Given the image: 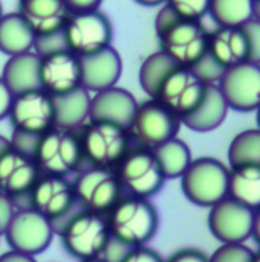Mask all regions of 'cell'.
<instances>
[{"instance_id":"1","label":"cell","mask_w":260,"mask_h":262,"mask_svg":"<svg viewBox=\"0 0 260 262\" xmlns=\"http://www.w3.org/2000/svg\"><path fill=\"white\" fill-rule=\"evenodd\" d=\"M158 212L148 198H121L108 212L111 239L124 247L146 246L158 230Z\"/></svg>"},{"instance_id":"2","label":"cell","mask_w":260,"mask_h":262,"mask_svg":"<svg viewBox=\"0 0 260 262\" xmlns=\"http://www.w3.org/2000/svg\"><path fill=\"white\" fill-rule=\"evenodd\" d=\"M64 250L79 261L102 256L111 241L104 215L81 210L70 216L60 230Z\"/></svg>"},{"instance_id":"3","label":"cell","mask_w":260,"mask_h":262,"mask_svg":"<svg viewBox=\"0 0 260 262\" xmlns=\"http://www.w3.org/2000/svg\"><path fill=\"white\" fill-rule=\"evenodd\" d=\"M32 157L40 172L67 177L84 159L81 137L76 131L52 127L37 139Z\"/></svg>"},{"instance_id":"4","label":"cell","mask_w":260,"mask_h":262,"mask_svg":"<svg viewBox=\"0 0 260 262\" xmlns=\"http://www.w3.org/2000/svg\"><path fill=\"white\" fill-rule=\"evenodd\" d=\"M181 191L195 206L211 207L227 196L228 168L215 157H199L181 174Z\"/></svg>"},{"instance_id":"5","label":"cell","mask_w":260,"mask_h":262,"mask_svg":"<svg viewBox=\"0 0 260 262\" xmlns=\"http://www.w3.org/2000/svg\"><path fill=\"white\" fill-rule=\"evenodd\" d=\"M207 226L210 233L222 244L245 243L254 238L259 243V213L230 196L208 207Z\"/></svg>"},{"instance_id":"6","label":"cell","mask_w":260,"mask_h":262,"mask_svg":"<svg viewBox=\"0 0 260 262\" xmlns=\"http://www.w3.org/2000/svg\"><path fill=\"white\" fill-rule=\"evenodd\" d=\"M130 134L125 127L111 122L88 121L81 136L84 157L91 166L114 168L130 151Z\"/></svg>"},{"instance_id":"7","label":"cell","mask_w":260,"mask_h":262,"mask_svg":"<svg viewBox=\"0 0 260 262\" xmlns=\"http://www.w3.org/2000/svg\"><path fill=\"white\" fill-rule=\"evenodd\" d=\"M3 235L11 250L35 256L52 244L55 226L32 207H25L11 215Z\"/></svg>"},{"instance_id":"8","label":"cell","mask_w":260,"mask_h":262,"mask_svg":"<svg viewBox=\"0 0 260 262\" xmlns=\"http://www.w3.org/2000/svg\"><path fill=\"white\" fill-rule=\"evenodd\" d=\"M63 34L67 49L76 57H85L111 46L113 26L102 11L94 9L70 14Z\"/></svg>"},{"instance_id":"9","label":"cell","mask_w":260,"mask_h":262,"mask_svg":"<svg viewBox=\"0 0 260 262\" xmlns=\"http://www.w3.org/2000/svg\"><path fill=\"white\" fill-rule=\"evenodd\" d=\"M116 176L130 196L148 200L157 195L166 182L154 152L146 148L128 151L119 162Z\"/></svg>"},{"instance_id":"10","label":"cell","mask_w":260,"mask_h":262,"mask_svg":"<svg viewBox=\"0 0 260 262\" xmlns=\"http://www.w3.org/2000/svg\"><path fill=\"white\" fill-rule=\"evenodd\" d=\"M181 127L180 118L163 107L157 99H149L137 104V108L131 118L128 134L140 148L154 149L166 140L177 137Z\"/></svg>"},{"instance_id":"11","label":"cell","mask_w":260,"mask_h":262,"mask_svg":"<svg viewBox=\"0 0 260 262\" xmlns=\"http://www.w3.org/2000/svg\"><path fill=\"white\" fill-rule=\"evenodd\" d=\"M6 118L14 133L38 139L55 124L54 98L43 89L14 95Z\"/></svg>"},{"instance_id":"12","label":"cell","mask_w":260,"mask_h":262,"mask_svg":"<svg viewBox=\"0 0 260 262\" xmlns=\"http://www.w3.org/2000/svg\"><path fill=\"white\" fill-rule=\"evenodd\" d=\"M72 186L76 201L84 207V210L101 215L110 212L122 194L117 176L110 168H87L78 174Z\"/></svg>"},{"instance_id":"13","label":"cell","mask_w":260,"mask_h":262,"mask_svg":"<svg viewBox=\"0 0 260 262\" xmlns=\"http://www.w3.org/2000/svg\"><path fill=\"white\" fill-rule=\"evenodd\" d=\"M160 51L181 67H192L207 54L208 32L201 21L177 20L158 35Z\"/></svg>"},{"instance_id":"14","label":"cell","mask_w":260,"mask_h":262,"mask_svg":"<svg viewBox=\"0 0 260 262\" xmlns=\"http://www.w3.org/2000/svg\"><path fill=\"white\" fill-rule=\"evenodd\" d=\"M228 108L241 113L257 110L260 104L259 63H242L224 70L216 82Z\"/></svg>"},{"instance_id":"15","label":"cell","mask_w":260,"mask_h":262,"mask_svg":"<svg viewBox=\"0 0 260 262\" xmlns=\"http://www.w3.org/2000/svg\"><path fill=\"white\" fill-rule=\"evenodd\" d=\"M38 177L34 157L0 137V194L9 200L29 195Z\"/></svg>"},{"instance_id":"16","label":"cell","mask_w":260,"mask_h":262,"mask_svg":"<svg viewBox=\"0 0 260 262\" xmlns=\"http://www.w3.org/2000/svg\"><path fill=\"white\" fill-rule=\"evenodd\" d=\"M205 87L189 67L178 66L164 78L154 99L181 119L195 110L204 96Z\"/></svg>"},{"instance_id":"17","label":"cell","mask_w":260,"mask_h":262,"mask_svg":"<svg viewBox=\"0 0 260 262\" xmlns=\"http://www.w3.org/2000/svg\"><path fill=\"white\" fill-rule=\"evenodd\" d=\"M31 207L51 220L55 221L64 218L75 207L76 198L72 183L63 176L43 174L35 182L29 192Z\"/></svg>"},{"instance_id":"18","label":"cell","mask_w":260,"mask_h":262,"mask_svg":"<svg viewBox=\"0 0 260 262\" xmlns=\"http://www.w3.org/2000/svg\"><path fill=\"white\" fill-rule=\"evenodd\" d=\"M40 85L51 96L65 95L81 87V63L68 49L40 57Z\"/></svg>"},{"instance_id":"19","label":"cell","mask_w":260,"mask_h":262,"mask_svg":"<svg viewBox=\"0 0 260 262\" xmlns=\"http://www.w3.org/2000/svg\"><path fill=\"white\" fill-rule=\"evenodd\" d=\"M79 63L81 87L88 93H96L116 85L124 70L122 57L113 46L85 57H79Z\"/></svg>"},{"instance_id":"20","label":"cell","mask_w":260,"mask_h":262,"mask_svg":"<svg viewBox=\"0 0 260 262\" xmlns=\"http://www.w3.org/2000/svg\"><path fill=\"white\" fill-rule=\"evenodd\" d=\"M207 52L224 69L247 61L253 63L250 40L244 26H218L208 32Z\"/></svg>"},{"instance_id":"21","label":"cell","mask_w":260,"mask_h":262,"mask_svg":"<svg viewBox=\"0 0 260 262\" xmlns=\"http://www.w3.org/2000/svg\"><path fill=\"white\" fill-rule=\"evenodd\" d=\"M137 104L128 90L117 85L108 87L90 96V121L111 122L128 128Z\"/></svg>"},{"instance_id":"22","label":"cell","mask_w":260,"mask_h":262,"mask_svg":"<svg viewBox=\"0 0 260 262\" xmlns=\"http://www.w3.org/2000/svg\"><path fill=\"white\" fill-rule=\"evenodd\" d=\"M17 12L35 37L61 31L70 15L63 0H18Z\"/></svg>"},{"instance_id":"23","label":"cell","mask_w":260,"mask_h":262,"mask_svg":"<svg viewBox=\"0 0 260 262\" xmlns=\"http://www.w3.org/2000/svg\"><path fill=\"white\" fill-rule=\"evenodd\" d=\"M228 105L221 95L216 84H210L205 87L204 96L201 102L196 105L189 115L181 118V124H184L189 130L195 133H208L221 127L227 118Z\"/></svg>"},{"instance_id":"24","label":"cell","mask_w":260,"mask_h":262,"mask_svg":"<svg viewBox=\"0 0 260 262\" xmlns=\"http://www.w3.org/2000/svg\"><path fill=\"white\" fill-rule=\"evenodd\" d=\"M0 78L11 90L18 95L28 90L41 89L40 85V55L29 51L25 54L12 55L2 69Z\"/></svg>"},{"instance_id":"25","label":"cell","mask_w":260,"mask_h":262,"mask_svg":"<svg viewBox=\"0 0 260 262\" xmlns=\"http://www.w3.org/2000/svg\"><path fill=\"white\" fill-rule=\"evenodd\" d=\"M90 93L78 87L65 95L52 96L55 107L54 127L64 130H81L90 121Z\"/></svg>"},{"instance_id":"26","label":"cell","mask_w":260,"mask_h":262,"mask_svg":"<svg viewBox=\"0 0 260 262\" xmlns=\"http://www.w3.org/2000/svg\"><path fill=\"white\" fill-rule=\"evenodd\" d=\"M227 196L257 210L260 206V165H241L228 169Z\"/></svg>"},{"instance_id":"27","label":"cell","mask_w":260,"mask_h":262,"mask_svg":"<svg viewBox=\"0 0 260 262\" xmlns=\"http://www.w3.org/2000/svg\"><path fill=\"white\" fill-rule=\"evenodd\" d=\"M35 34L15 12H8L0 17V52L12 57L29 52L34 48Z\"/></svg>"},{"instance_id":"28","label":"cell","mask_w":260,"mask_h":262,"mask_svg":"<svg viewBox=\"0 0 260 262\" xmlns=\"http://www.w3.org/2000/svg\"><path fill=\"white\" fill-rule=\"evenodd\" d=\"M152 152H154L166 180L168 179H180L181 174L186 171V168L194 160L189 145L178 137H172V139L166 140L164 143L154 148Z\"/></svg>"},{"instance_id":"29","label":"cell","mask_w":260,"mask_h":262,"mask_svg":"<svg viewBox=\"0 0 260 262\" xmlns=\"http://www.w3.org/2000/svg\"><path fill=\"white\" fill-rule=\"evenodd\" d=\"M257 0H210L208 12L218 26H242L256 18Z\"/></svg>"},{"instance_id":"30","label":"cell","mask_w":260,"mask_h":262,"mask_svg":"<svg viewBox=\"0 0 260 262\" xmlns=\"http://www.w3.org/2000/svg\"><path fill=\"white\" fill-rule=\"evenodd\" d=\"M175 67H178V64L163 51L148 55L138 69V82L141 90L154 99L161 82Z\"/></svg>"},{"instance_id":"31","label":"cell","mask_w":260,"mask_h":262,"mask_svg":"<svg viewBox=\"0 0 260 262\" xmlns=\"http://www.w3.org/2000/svg\"><path fill=\"white\" fill-rule=\"evenodd\" d=\"M230 166L260 165V133L257 128L241 131L233 137L228 146Z\"/></svg>"},{"instance_id":"32","label":"cell","mask_w":260,"mask_h":262,"mask_svg":"<svg viewBox=\"0 0 260 262\" xmlns=\"http://www.w3.org/2000/svg\"><path fill=\"white\" fill-rule=\"evenodd\" d=\"M256 253L245 243L222 244L208 256V262H251Z\"/></svg>"},{"instance_id":"33","label":"cell","mask_w":260,"mask_h":262,"mask_svg":"<svg viewBox=\"0 0 260 262\" xmlns=\"http://www.w3.org/2000/svg\"><path fill=\"white\" fill-rule=\"evenodd\" d=\"M210 0H166L168 5L180 18L199 21L208 12Z\"/></svg>"},{"instance_id":"34","label":"cell","mask_w":260,"mask_h":262,"mask_svg":"<svg viewBox=\"0 0 260 262\" xmlns=\"http://www.w3.org/2000/svg\"><path fill=\"white\" fill-rule=\"evenodd\" d=\"M196 76L205 84V85H210V84H216L221 78V75L224 73V67L221 64H218L210 55L208 52L199 60L196 61L195 64L192 67H189Z\"/></svg>"},{"instance_id":"35","label":"cell","mask_w":260,"mask_h":262,"mask_svg":"<svg viewBox=\"0 0 260 262\" xmlns=\"http://www.w3.org/2000/svg\"><path fill=\"white\" fill-rule=\"evenodd\" d=\"M34 48H35V51H37L35 54L40 55V57H41V55H46V54H51V52H55V51H60V49H67L63 29L58 31V32L49 34V35L35 37Z\"/></svg>"},{"instance_id":"36","label":"cell","mask_w":260,"mask_h":262,"mask_svg":"<svg viewBox=\"0 0 260 262\" xmlns=\"http://www.w3.org/2000/svg\"><path fill=\"white\" fill-rule=\"evenodd\" d=\"M119 262H164L163 258L160 256L158 252L154 249H149L146 246L140 247H132L128 249V252L121 258Z\"/></svg>"},{"instance_id":"37","label":"cell","mask_w":260,"mask_h":262,"mask_svg":"<svg viewBox=\"0 0 260 262\" xmlns=\"http://www.w3.org/2000/svg\"><path fill=\"white\" fill-rule=\"evenodd\" d=\"M244 29L247 31L250 46H251V54H253V63H259L260 57V25L257 18H251L245 25H242Z\"/></svg>"},{"instance_id":"38","label":"cell","mask_w":260,"mask_h":262,"mask_svg":"<svg viewBox=\"0 0 260 262\" xmlns=\"http://www.w3.org/2000/svg\"><path fill=\"white\" fill-rule=\"evenodd\" d=\"M164 262H208V256L198 249L186 247L174 252Z\"/></svg>"},{"instance_id":"39","label":"cell","mask_w":260,"mask_h":262,"mask_svg":"<svg viewBox=\"0 0 260 262\" xmlns=\"http://www.w3.org/2000/svg\"><path fill=\"white\" fill-rule=\"evenodd\" d=\"M177 20H180V17L168 6V5H164L158 12H157V17H155V34H157V37L161 34V32H164L168 28H171Z\"/></svg>"},{"instance_id":"40","label":"cell","mask_w":260,"mask_h":262,"mask_svg":"<svg viewBox=\"0 0 260 262\" xmlns=\"http://www.w3.org/2000/svg\"><path fill=\"white\" fill-rule=\"evenodd\" d=\"M68 11V14H78V12H87L99 9L102 0H63Z\"/></svg>"},{"instance_id":"41","label":"cell","mask_w":260,"mask_h":262,"mask_svg":"<svg viewBox=\"0 0 260 262\" xmlns=\"http://www.w3.org/2000/svg\"><path fill=\"white\" fill-rule=\"evenodd\" d=\"M12 98H14V95L11 93V90L6 87V84L0 78V121L8 116V112H9Z\"/></svg>"},{"instance_id":"42","label":"cell","mask_w":260,"mask_h":262,"mask_svg":"<svg viewBox=\"0 0 260 262\" xmlns=\"http://www.w3.org/2000/svg\"><path fill=\"white\" fill-rule=\"evenodd\" d=\"M14 213L12 209V200H9L8 196L0 194V235L3 233L11 215Z\"/></svg>"},{"instance_id":"43","label":"cell","mask_w":260,"mask_h":262,"mask_svg":"<svg viewBox=\"0 0 260 262\" xmlns=\"http://www.w3.org/2000/svg\"><path fill=\"white\" fill-rule=\"evenodd\" d=\"M0 262H37L34 256L26 255V253H20L15 250H9L3 255H0Z\"/></svg>"},{"instance_id":"44","label":"cell","mask_w":260,"mask_h":262,"mask_svg":"<svg viewBox=\"0 0 260 262\" xmlns=\"http://www.w3.org/2000/svg\"><path fill=\"white\" fill-rule=\"evenodd\" d=\"M134 2L141 6H158V5H163L166 0H134Z\"/></svg>"},{"instance_id":"45","label":"cell","mask_w":260,"mask_h":262,"mask_svg":"<svg viewBox=\"0 0 260 262\" xmlns=\"http://www.w3.org/2000/svg\"><path fill=\"white\" fill-rule=\"evenodd\" d=\"M81 262H111V261H108V259H105V258H102V256H98V258H91V259H85V261H81Z\"/></svg>"},{"instance_id":"46","label":"cell","mask_w":260,"mask_h":262,"mask_svg":"<svg viewBox=\"0 0 260 262\" xmlns=\"http://www.w3.org/2000/svg\"><path fill=\"white\" fill-rule=\"evenodd\" d=\"M251 262H260V256H259V253H256V256L253 258V261Z\"/></svg>"},{"instance_id":"47","label":"cell","mask_w":260,"mask_h":262,"mask_svg":"<svg viewBox=\"0 0 260 262\" xmlns=\"http://www.w3.org/2000/svg\"><path fill=\"white\" fill-rule=\"evenodd\" d=\"M3 15V9H2V3H0V17Z\"/></svg>"}]
</instances>
